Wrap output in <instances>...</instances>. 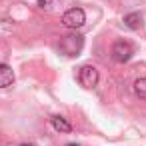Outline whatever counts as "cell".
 <instances>
[{
  "instance_id": "cell-1",
  "label": "cell",
  "mask_w": 146,
  "mask_h": 146,
  "mask_svg": "<svg viewBox=\"0 0 146 146\" xmlns=\"http://www.w3.org/2000/svg\"><path fill=\"white\" fill-rule=\"evenodd\" d=\"M82 48H84V38L80 34H68V36H62L60 40V50L66 56H78Z\"/></svg>"
},
{
  "instance_id": "cell-2",
  "label": "cell",
  "mask_w": 146,
  "mask_h": 146,
  "mask_svg": "<svg viewBox=\"0 0 146 146\" xmlns=\"http://www.w3.org/2000/svg\"><path fill=\"white\" fill-rule=\"evenodd\" d=\"M84 22H86V14H84L82 8H70V10H66L62 14V24L66 28L76 30V28H82Z\"/></svg>"
},
{
  "instance_id": "cell-3",
  "label": "cell",
  "mask_w": 146,
  "mask_h": 146,
  "mask_svg": "<svg viewBox=\"0 0 146 146\" xmlns=\"http://www.w3.org/2000/svg\"><path fill=\"white\" fill-rule=\"evenodd\" d=\"M132 54H134V48H132L130 42H126V40L114 42V46H112V60L114 62L124 64V62H128L132 58Z\"/></svg>"
},
{
  "instance_id": "cell-4",
  "label": "cell",
  "mask_w": 146,
  "mask_h": 146,
  "mask_svg": "<svg viewBox=\"0 0 146 146\" xmlns=\"http://www.w3.org/2000/svg\"><path fill=\"white\" fill-rule=\"evenodd\" d=\"M78 82L84 86V88H94L98 84V70L90 64L82 66L80 72H78Z\"/></svg>"
},
{
  "instance_id": "cell-5",
  "label": "cell",
  "mask_w": 146,
  "mask_h": 146,
  "mask_svg": "<svg viewBox=\"0 0 146 146\" xmlns=\"http://www.w3.org/2000/svg\"><path fill=\"white\" fill-rule=\"evenodd\" d=\"M14 82V72L8 64H0V88H8Z\"/></svg>"
},
{
  "instance_id": "cell-6",
  "label": "cell",
  "mask_w": 146,
  "mask_h": 146,
  "mask_svg": "<svg viewBox=\"0 0 146 146\" xmlns=\"http://www.w3.org/2000/svg\"><path fill=\"white\" fill-rule=\"evenodd\" d=\"M52 128L54 130H58V132H70L72 130V124L64 118V116H52Z\"/></svg>"
},
{
  "instance_id": "cell-7",
  "label": "cell",
  "mask_w": 146,
  "mask_h": 146,
  "mask_svg": "<svg viewBox=\"0 0 146 146\" xmlns=\"http://www.w3.org/2000/svg\"><path fill=\"white\" fill-rule=\"evenodd\" d=\"M124 24H126L130 30H138L140 24H142V16H140L138 12H130V14L124 16Z\"/></svg>"
},
{
  "instance_id": "cell-8",
  "label": "cell",
  "mask_w": 146,
  "mask_h": 146,
  "mask_svg": "<svg viewBox=\"0 0 146 146\" xmlns=\"http://www.w3.org/2000/svg\"><path fill=\"white\" fill-rule=\"evenodd\" d=\"M134 94L138 96V98H142V100H146V78H138V80H134Z\"/></svg>"
},
{
  "instance_id": "cell-9",
  "label": "cell",
  "mask_w": 146,
  "mask_h": 146,
  "mask_svg": "<svg viewBox=\"0 0 146 146\" xmlns=\"http://www.w3.org/2000/svg\"><path fill=\"white\" fill-rule=\"evenodd\" d=\"M38 6L40 8H50V0H38Z\"/></svg>"
},
{
  "instance_id": "cell-10",
  "label": "cell",
  "mask_w": 146,
  "mask_h": 146,
  "mask_svg": "<svg viewBox=\"0 0 146 146\" xmlns=\"http://www.w3.org/2000/svg\"><path fill=\"white\" fill-rule=\"evenodd\" d=\"M20 146H36V144H28V142H24V144H20Z\"/></svg>"
},
{
  "instance_id": "cell-11",
  "label": "cell",
  "mask_w": 146,
  "mask_h": 146,
  "mask_svg": "<svg viewBox=\"0 0 146 146\" xmlns=\"http://www.w3.org/2000/svg\"><path fill=\"white\" fill-rule=\"evenodd\" d=\"M66 146H80V144H74V142H70V144H66Z\"/></svg>"
}]
</instances>
